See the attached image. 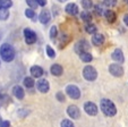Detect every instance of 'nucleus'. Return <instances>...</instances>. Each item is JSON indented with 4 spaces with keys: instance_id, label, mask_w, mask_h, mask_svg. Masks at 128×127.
<instances>
[{
    "instance_id": "f257e3e1",
    "label": "nucleus",
    "mask_w": 128,
    "mask_h": 127,
    "mask_svg": "<svg viewBox=\"0 0 128 127\" xmlns=\"http://www.w3.org/2000/svg\"><path fill=\"white\" fill-rule=\"evenodd\" d=\"M100 108L101 111L108 117H114L117 113V108L114 103L109 99H102L101 102H100Z\"/></svg>"
},
{
    "instance_id": "f03ea898",
    "label": "nucleus",
    "mask_w": 128,
    "mask_h": 127,
    "mask_svg": "<svg viewBox=\"0 0 128 127\" xmlns=\"http://www.w3.org/2000/svg\"><path fill=\"white\" fill-rule=\"evenodd\" d=\"M0 56L1 59L6 62H10L15 58V50L9 43H4L0 47Z\"/></svg>"
},
{
    "instance_id": "7ed1b4c3",
    "label": "nucleus",
    "mask_w": 128,
    "mask_h": 127,
    "mask_svg": "<svg viewBox=\"0 0 128 127\" xmlns=\"http://www.w3.org/2000/svg\"><path fill=\"white\" fill-rule=\"evenodd\" d=\"M83 76L86 81L92 82L95 81L98 77V72L93 66H85L84 69H83Z\"/></svg>"
},
{
    "instance_id": "20e7f679",
    "label": "nucleus",
    "mask_w": 128,
    "mask_h": 127,
    "mask_svg": "<svg viewBox=\"0 0 128 127\" xmlns=\"http://www.w3.org/2000/svg\"><path fill=\"white\" fill-rule=\"evenodd\" d=\"M66 93L72 100H77V99L80 98V90L76 85H72V84H70L66 87Z\"/></svg>"
},
{
    "instance_id": "39448f33",
    "label": "nucleus",
    "mask_w": 128,
    "mask_h": 127,
    "mask_svg": "<svg viewBox=\"0 0 128 127\" xmlns=\"http://www.w3.org/2000/svg\"><path fill=\"white\" fill-rule=\"evenodd\" d=\"M84 111L88 116H96L98 112H99V108H98V105L94 102L88 101V102L84 103Z\"/></svg>"
},
{
    "instance_id": "423d86ee",
    "label": "nucleus",
    "mask_w": 128,
    "mask_h": 127,
    "mask_svg": "<svg viewBox=\"0 0 128 127\" xmlns=\"http://www.w3.org/2000/svg\"><path fill=\"white\" fill-rule=\"evenodd\" d=\"M109 73L114 77H121L124 75V68L119 64H111L109 65Z\"/></svg>"
},
{
    "instance_id": "0eeeda50",
    "label": "nucleus",
    "mask_w": 128,
    "mask_h": 127,
    "mask_svg": "<svg viewBox=\"0 0 128 127\" xmlns=\"http://www.w3.org/2000/svg\"><path fill=\"white\" fill-rule=\"evenodd\" d=\"M24 38H25V42H26L27 44H33L36 42V34H35V32L31 29L24 30Z\"/></svg>"
},
{
    "instance_id": "6e6552de",
    "label": "nucleus",
    "mask_w": 128,
    "mask_h": 127,
    "mask_svg": "<svg viewBox=\"0 0 128 127\" xmlns=\"http://www.w3.org/2000/svg\"><path fill=\"white\" fill-rule=\"evenodd\" d=\"M90 49V44L88 42H87L86 40H80L78 41L77 43L75 44V47H74V50H75L76 53H82V52H85V51H87Z\"/></svg>"
},
{
    "instance_id": "1a4fd4ad",
    "label": "nucleus",
    "mask_w": 128,
    "mask_h": 127,
    "mask_svg": "<svg viewBox=\"0 0 128 127\" xmlns=\"http://www.w3.org/2000/svg\"><path fill=\"white\" fill-rule=\"evenodd\" d=\"M36 87L41 93H48L49 90H50V84L46 78H41L36 83Z\"/></svg>"
},
{
    "instance_id": "9d476101",
    "label": "nucleus",
    "mask_w": 128,
    "mask_h": 127,
    "mask_svg": "<svg viewBox=\"0 0 128 127\" xmlns=\"http://www.w3.org/2000/svg\"><path fill=\"white\" fill-rule=\"evenodd\" d=\"M67 113L70 118H72V119H78L80 116V110L77 105L72 104L67 108Z\"/></svg>"
},
{
    "instance_id": "9b49d317",
    "label": "nucleus",
    "mask_w": 128,
    "mask_h": 127,
    "mask_svg": "<svg viewBox=\"0 0 128 127\" xmlns=\"http://www.w3.org/2000/svg\"><path fill=\"white\" fill-rule=\"evenodd\" d=\"M30 72H31V75L32 77H36V78H40V77L43 76L44 74V70L42 67H40V66H32L31 69H30Z\"/></svg>"
},
{
    "instance_id": "f8f14e48",
    "label": "nucleus",
    "mask_w": 128,
    "mask_h": 127,
    "mask_svg": "<svg viewBox=\"0 0 128 127\" xmlns=\"http://www.w3.org/2000/svg\"><path fill=\"white\" fill-rule=\"evenodd\" d=\"M111 58L117 62V64H121V62H124V60H125L124 53L120 49H116V50L111 53Z\"/></svg>"
},
{
    "instance_id": "ddd939ff",
    "label": "nucleus",
    "mask_w": 128,
    "mask_h": 127,
    "mask_svg": "<svg viewBox=\"0 0 128 127\" xmlns=\"http://www.w3.org/2000/svg\"><path fill=\"white\" fill-rule=\"evenodd\" d=\"M92 43L96 47H100L104 43V35L101 33H95L92 36Z\"/></svg>"
},
{
    "instance_id": "4468645a",
    "label": "nucleus",
    "mask_w": 128,
    "mask_h": 127,
    "mask_svg": "<svg viewBox=\"0 0 128 127\" xmlns=\"http://www.w3.org/2000/svg\"><path fill=\"white\" fill-rule=\"evenodd\" d=\"M50 18H51V15H50V12L46 9H43L41 12V14H40L39 16V21L42 23V24H48L49 22H50Z\"/></svg>"
},
{
    "instance_id": "2eb2a0df",
    "label": "nucleus",
    "mask_w": 128,
    "mask_h": 127,
    "mask_svg": "<svg viewBox=\"0 0 128 127\" xmlns=\"http://www.w3.org/2000/svg\"><path fill=\"white\" fill-rule=\"evenodd\" d=\"M50 72L53 76H61V74L64 73V68L59 64H53L50 68Z\"/></svg>"
},
{
    "instance_id": "dca6fc26",
    "label": "nucleus",
    "mask_w": 128,
    "mask_h": 127,
    "mask_svg": "<svg viewBox=\"0 0 128 127\" xmlns=\"http://www.w3.org/2000/svg\"><path fill=\"white\" fill-rule=\"evenodd\" d=\"M65 12L67 13V14L72 15V16H75V15L78 14L80 10H78V7H77L76 4H68L65 8Z\"/></svg>"
},
{
    "instance_id": "f3484780",
    "label": "nucleus",
    "mask_w": 128,
    "mask_h": 127,
    "mask_svg": "<svg viewBox=\"0 0 128 127\" xmlns=\"http://www.w3.org/2000/svg\"><path fill=\"white\" fill-rule=\"evenodd\" d=\"M12 93H14L15 98L18 99V100H22V99H24V96H25L24 90H23V87L20 86V85H16V86L12 89Z\"/></svg>"
},
{
    "instance_id": "a211bd4d",
    "label": "nucleus",
    "mask_w": 128,
    "mask_h": 127,
    "mask_svg": "<svg viewBox=\"0 0 128 127\" xmlns=\"http://www.w3.org/2000/svg\"><path fill=\"white\" fill-rule=\"evenodd\" d=\"M103 15H104V16H106V21H108L109 23H114V21H116V18H117V16H116V13H114V10H111V9H108V10H106Z\"/></svg>"
},
{
    "instance_id": "6ab92c4d",
    "label": "nucleus",
    "mask_w": 128,
    "mask_h": 127,
    "mask_svg": "<svg viewBox=\"0 0 128 127\" xmlns=\"http://www.w3.org/2000/svg\"><path fill=\"white\" fill-rule=\"evenodd\" d=\"M80 59L82 60V61H84V62H90V61H92L93 57H92V55H91L90 52L85 51V52L80 53Z\"/></svg>"
},
{
    "instance_id": "aec40b11",
    "label": "nucleus",
    "mask_w": 128,
    "mask_h": 127,
    "mask_svg": "<svg viewBox=\"0 0 128 127\" xmlns=\"http://www.w3.org/2000/svg\"><path fill=\"white\" fill-rule=\"evenodd\" d=\"M85 31L88 34H95L98 32V29L94 24H92V23L90 22V23H86V25H85Z\"/></svg>"
},
{
    "instance_id": "412c9836",
    "label": "nucleus",
    "mask_w": 128,
    "mask_h": 127,
    "mask_svg": "<svg viewBox=\"0 0 128 127\" xmlns=\"http://www.w3.org/2000/svg\"><path fill=\"white\" fill-rule=\"evenodd\" d=\"M80 18H82V21H84L85 23H90L91 21H92V15H91V13L88 12H82V14H80Z\"/></svg>"
},
{
    "instance_id": "4be33fe9",
    "label": "nucleus",
    "mask_w": 128,
    "mask_h": 127,
    "mask_svg": "<svg viewBox=\"0 0 128 127\" xmlns=\"http://www.w3.org/2000/svg\"><path fill=\"white\" fill-rule=\"evenodd\" d=\"M34 84H35V82H34L33 77H25V78H24V85L27 87V89L33 87Z\"/></svg>"
},
{
    "instance_id": "5701e85b",
    "label": "nucleus",
    "mask_w": 128,
    "mask_h": 127,
    "mask_svg": "<svg viewBox=\"0 0 128 127\" xmlns=\"http://www.w3.org/2000/svg\"><path fill=\"white\" fill-rule=\"evenodd\" d=\"M12 6V0H0V8L4 9H8Z\"/></svg>"
},
{
    "instance_id": "b1692460",
    "label": "nucleus",
    "mask_w": 128,
    "mask_h": 127,
    "mask_svg": "<svg viewBox=\"0 0 128 127\" xmlns=\"http://www.w3.org/2000/svg\"><path fill=\"white\" fill-rule=\"evenodd\" d=\"M8 17H9V12H8V9L0 8V19H1V21H6Z\"/></svg>"
},
{
    "instance_id": "393cba45",
    "label": "nucleus",
    "mask_w": 128,
    "mask_h": 127,
    "mask_svg": "<svg viewBox=\"0 0 128 127\" xmlns=\"http://www.w3.org/2000/svg\"><path fill=\"white\" fill-rule=\"evenodd\" d=\"M82 6H83V8H84L85 10L91 9V8L93 7L92 0H82Z\"/></svg>"
},
{
    "instance_id": "a878e982",
    "label": "nucleus",
    "mask_w": 128,
    "mask_h": 127,
    "mask_svg": "<svg viewBox=\"0 0 128 127\" xmlns=\"http://www.w3.org/2000/svg\"><path fill=\"white\" fill-rule=\"evenodd\" d=\"M25 16H26L27 18L35 19V12H34V9H32V8H27V9L25 10Z\"/></svg>"
},
{
    "instance_id": "bb28decb",
    "label": "nucleus",
    "mask_w": 128,
    "mask_h": 127,
    "mask_svg": "<svg viewBox=\"0 0 128 127\" xmlns=\"http://www.w3.org/2000/svg\"><path fill=\"white\" fill-rule=\"evenodd\" d=\"M57 35H58V30H57V26L53 25L50 29V39L51 40H54L57 38Z\"/></svg>"
},
{
    "instance_id": "cd10ccee",
    "label": "nucleus",
    "mask_w": 128,
    "mask_h": 127,
    "mask_svg": "<svg viewBox=\"0 0 128 127\" xmlns=\"http://www.w3.org/2000/svg\"><path fill=\"white\" fill-rule=\"evenodd\" d=\"M46 55H48L49 58H54L56 57V52H54V50H53L50 46L46 47Z\"/></svg>"
},
{
    "instance_id": "c85d7f7f",
    "label": "nucleus",
    "mask_w": 128,
    "mask_h": 127,
    "mask_svg": "<svg viewBox=\"0 0 128 127\" xmlns=\"http://www.w3.org/2000/svg\"><path fill=\"white\" fill-rule=\"evenodd\" d=\"M60 126H61V127H75V125L72 124V120H69V119H64L62 121H61Z\"/></svg>"
},
{
    "instance_id": "c756f323",
    "label": "nucleus",
    "mask_w": 128,
    "mask_h": 127,
    "mask_svg": "<svg viewBox=\"0 0 128 127\" xmlns=\"http://www.w3.org/2000/svg\"><path fill=\"white\" fill-rule=\"evenodd\" d=\"M94 10H95V13H96L99 16H102V15L104 14V12H106V10H103V6H101V5H96V6H95Z\"/></svg>"
},
{
    "instance_id": "7c9ffc66",
    "label": "nucleus",
    "mask_w": 128,
    "mask_h": 127,
    "mask_svg": "<svg viewBox=\"0 0 128 127\" xmlns=\"http://www.w3.org/2000/svg\"><path fill=\"white\" fill-rule=\"evenodd\" d=\"M26 4L30 6V8H32V9H35V8L38 7L36 0H26Z\"/></svg>"
},
{
    "instance_id": "2f4dec72",
    "label": "nucleus",
    "mask_w": 128,
    "mask_h": 127,
    "mask_svg": "<svg viewBox=\"0 0 128 127\" xmlns=\"http://www.w3.org/2000/svg\"><path fill=\"white\" fill-rule=\"evenodd\" d=\"M103 3L108 7H114V6H116L117 0H103Z\"/></svg>"
},
{
    "instance_id": "473e14b6",
    "label": "nucleus",
    "mask_w": 128,
    "mask_h": 127,
    "mask_svg": "<svg viewBox=\"0 0 128 127\" xmlns=\"http://www.w3.org/2000/svg\"><path fill=\"white\" fill-rule=\"evenodd\" d=\"M56 96H57V100H58L59 102H64V101H65V95H64L62 92H58Z\"/></svg>"
},
{
    "instance_id": "72a5a7b5",
    "label": "nucleus",
    "mask_w": 128,
    "mask_h": 127,
    "mask_svg": "<svg viewBox=\"0 0 128 127\" xmlns=\"http://www.w3.org/2000/svg\"><path fill=\"white\" fill-rule=\"evenodd\" d=\"M0 127H10V122L8 120H2L0 121Z\"/></svg>"
},
{
    "instance_id": "f704fd0d",
    "label": "nucleus",
    "mask_w": 128,
    "mask_h": 127,
    "mask_svg": "<svg viewBox=\"0 0 128 127\" xmlns=\"http://www.w3.org/2000/svg\"><path fill=\"white\" fill-rule=\"evenodd\" d=\"M38 3V6H41V7H44L46 5V0H36Z\"/></svg>"
},
{
    "instance_id": "c9c22d12",
    "label": "nucleus",
    "mask_w": 128,
    "mask_h": 127,
    "mask_svg": "<svg viewBox=\"0 0 128 127\" xmlns=\"http://www.w3.org/2000/svg\"><path fill=\"white\" fill-rule=\"evenodd\" d=\"M124 23H125V24L128 26V14L124 16Z\"/></svg>"
},
{
    "instance_id": "e433bc0d",
    "label": "nucleus",
    "mask_w": 128,
    "mask_h": 127,
    "mask_svg": "<svg viewBox=\"0 0 128 127\" xmlns=\"http://www.w3.org/2000/svg\"><path fill=\"white\" fill-rule=\"evenodd\" d=\"M58 1H59V3H65L66 0H58Z\"/></svg>"
},
{
    "instance_id": "4c0bfd02",
    "label": "nucleus",
    "mask_w": 128,
    "mask_h": 127,
    "mask_svg": "<svg viewBox=\"0 0 128 127\" xmlns=\"http://www.w3.org/2000/svg\"><path fill=\"white\" fill-rule=\"evenodd\" d=\"M124 1H125V3H127V4H128V0H124Z\"/></svg>"
}]
</instances>
